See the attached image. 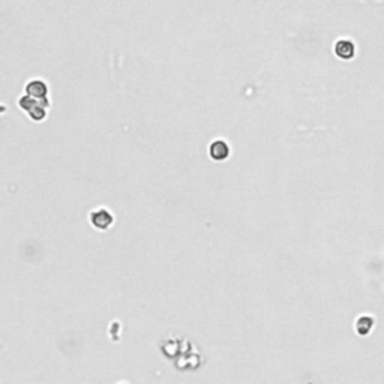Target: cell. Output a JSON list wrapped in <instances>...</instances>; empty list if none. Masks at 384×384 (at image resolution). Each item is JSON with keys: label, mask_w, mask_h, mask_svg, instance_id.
Instances as JSON below:
<instances>
[{"label": "cell", "mask_w": 384, "mask_h": 384, "mask_svg": "<svg viewBox=\"0 0 384 384\" xmlns=\"http://www.w3.org/2000/svg\"><path fill=\"white\" fill-rule=\"evenodd\" d=\"M26 92L29 96H32V98H36V99H45L47 98V84L41 80H33L30 83H27L26 86Z\"/></svg>", "instance_id": "cell-1"}, {"label": "cell", "mask_w": 384, "mask_h": 384, "mask_svg": "<svg viewBox=\"0 0 384 384\" xmlns=\"http://www.w3.org/2000/svg\"><path fill=\"white\" fill-rule=\"evenodd\" d=\"M210 155L215 159H224L228 155V146L224 141H215L210 146Z\"/></svg>", "instance_id": "cell-3"}, {"label": "cell", "mask_w": 384, "mask_h": 384, "mask_svg": "<svg viewBox=\"0 0 384 384\" xmlns=\"http://www.w3.org/2000/svg\"><path fill=\"white\" fill-rule=\"evenodd\" d=\"M335 51L341 59H351L354 54V45L350 41H339L335 47Z\"/></svg>", "instance_id": "cell-2"}]
</instances>
